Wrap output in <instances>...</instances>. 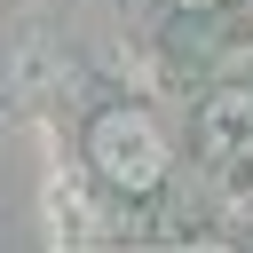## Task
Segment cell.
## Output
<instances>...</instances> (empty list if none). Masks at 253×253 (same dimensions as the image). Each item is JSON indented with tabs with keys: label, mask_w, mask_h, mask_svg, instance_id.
Masks as SVG:
<instances>
[{
	"label": "cell",
	"mask_w": 253,
	"mask_h": 253,
	"mask_svg": "<svg viewBox=\"0 0 253 253\" xmlns=\"http://www.w3.org/2000/svg\"><path fill=\"white\" fill-rule=\"evenodd\" d=\"M87 166H95L103 190H119V198H150V190L166 182L174 150H166L158 119H150L142 103H111V111L87 119Z\"/></svg>",
	"instance_id": "1"
},
{
	"label": "cell",
	"mask_w": 253,
	"mask_h": 253,
	"mask_svg": "<svg viewBox=\"0 0 253 253\" xmlns=\"http://www.w3.org/2000/svg\"><path fill=\"white\" fill-rule=\"evenodd\" d=\"M198 142H206V158H221V166H245V158H253V87H221V95L206 103V126H198Z\"/></svg>",
	"instance_id": "2"
},
{
	"label": "cell",
	"mask_w": 253,
	"mask_h": 253,
	"mask_svg": "<svg viewBox=\"0 0 253 253\" xmlns=\"http://www.w3.org/2000/svg\"><path fill=\"white\" fill-rule=\"evenodd\" d=\"M174 8H206V0H174Z\"/></svg>",
	"instance_id": "3"
}]
</instances>
